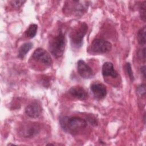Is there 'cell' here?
I'll use <instances>...</instances> for the list:
<instances>
[{
    "instance_id": "7c38bea8",
    "label": "cell",
    "mask_w": 146,
    "mask_h": 146,
    "mask_svg": "<svg viewBox=\"0 0 146 146\" xmlns=\"http://www.w3.org/2000/svg\"><path fill=\"white\" fill-rule=\"evenodd\" d=\"M102 74L103 76H111L116 78L117 76V72L115 70L113 64L110 62H105L102 66Z\"/></svg>"
},
{
    "instance_id": "d6986e66",
    "label": "cell",
    "mask_w": 146,
    "mask_h": 146,
    "mask_svg": "<svg viewBox=\"0 0 146 146\" xmlns=\"http://www.w3.org/2000/svg\"><path fill=\"white\" fill-rule=\"evenodd\" d=\"M25 2H26V1H18V0L12 1L10 2L11 5L15 8H19Z\"/></svg>"
},
{
    "instance_id": "2e32d148",
    "label": "cell",
    "mask_w": 146,
    "mask_h": 146,
    "mask_svg": "<svg viewBox=\"0 0 146 146\" xmlns=\"http://www.w3.org/2000/svg\"><path fill=\"white\" fill-rule=\"evenodd\" d=\"M139 12L140 18L145 22L146 20V1H144L141 3L139 6Z\"/></svg>"
},
{
    "instance_id": "e0dca14e",
    "label": "cell",
    "mask_w": 146,
    "mask_h": 146,
    "mask_svg": "<svg viewBox=\"0 0 146 146\" xmlns=\"http://www.w3.org/2000/svg\"><path fill=\"white\" fill-rule=\"evenodd\" d=\"M125 68L126 70V72L130 79V80L131 81H133L134 80V76H133V71L132 70V68H131V66L130 63H127L125 64Z\"/></svg>"
},
{
    "instance_id": "6da1fadb",
    "label": "cell",
    "mask_w": 146,
    "mask_h": 146,
    "mask_svg": "<svg viewBox=\"0 0 146 146\" xmlns=\"http://www.w3.org/2000/svg\"><path fill=\"white\" fill-rule=\"evenodd\" d=\"M59 123L64 131L71 134L76 133L87 125V121L79 116H63Z\"/></svg>"
},
{
    "instance_id": "44dd1931",
    "label": "cell",
    "mask_w": 146,
    "mask_h": 146,
    "mask_svg": "<svg viewBox=\"0 0 146 146\" xmlns=\"http://www.w3.org/2000/svg\"><path fill=\"white\" fill-rule=\"evenodd\" d=\"M138 55L140 56V58L141 59H143L144 60H145V47H144L141 50V51H140L139 52Z\"/></svg>"
},
{
    "instance_id": "277c9868",
    "label": "cell",
    "mask_w": 146,
    "mask_h": 146,
    "mask_svg": "<svg viewBox=\"0 0 146 146\" xmlns=\"http://www.w3.org/2000/svg\"><path fill=\"white\" fill-rule=\"evenodd\" d=\"M64 7V11L66 13L71 14L75 16H81L87 10L89 3L88 1H70L66 2Z\"/></svg>"
},
{
    "instance_id": "7402d4cb",
    "label": "cell",
    "mask_w": 146,
    "mask_h": 146,
    "mask_svg": "<svg viewBox=\"0 0 146 146\" xmlns=\"http://www.w3.org/2000/svg\"><path fill=\"white\" fill-rule=\"evenodd\" d=\"M140 71H141V73L143 74L144 78H145V65L141 66V67L140 68Z\"/></svg>"
},
{
    "instance_id": "ffe728a7",
    "label": "cell",
    "mask_w": 146,
    "mask_h": 146,
    "mask_svg": "<svg viewBox=\"0 0 146 146\" xmlns=\"http://www.w3.org/2000/svg\"><path fill=\"white\" fill-rule=\"evenodd\" d=\"M87 120H88V122L91 124H92V125H97V124H98V122H97V120H96V119H95V117L94 116H92V115H90V116H88V117H87Z\"/></svg>"
},
{
    "instance_id": "7a4b0ae2",
    "label": "cell",
    "mask_w": 146,
    "mask_h": 146,
    "mask_svg": "<svg viewBox=\"0 0 146 146\" xmlns=\"http://www.w3.org/2000/svg\"><path fill=\"white\" fill-rule=\"evenodd\" d=\"M65 46V34L62 30H60L56 35L52 36L48 42L49 51L56 58H59L63 55Z\"/></svg>"
},
{
    "instance_id": "ac0fdd59",
    "label": "cell",
    "mask_w": 146,
    "mask_h": 146,
    "mask_svg": "<svg viewBox=\"0 0 146 146\" xmlns=\"http://www.w3.org/2000/svg\"><path fill=\"white\" fill-rule=\"evenodd\" d=\"M137 92L140 96H145V85L144 84H140L137 87Z\"/></svg>"
},
{
    "instance_id": "30bf717a",
    "label": "cell",
    "mask_w": 146,
    "mask_h": 146,
    "mask_svg": "<svg viewBox=\"0 0 146 146\" xmlns=\"http://www.w3.org/2000/svg\"><path fill=\"white\" fill-rule=\"evenodd\" d=\"M91 90L94 96L98 99H102L105 98L107 95L106 87L102 83L99 82L93 83L90 87Z\"/></svg>"
},
{
    "instance_id": "52a82bcc",
    "label": "cell",
    "mask_w": 146,
    "mask_h": 146,
    "mask_svg": "<svg viewBox=\"0 0 146 146\" xmlns=\"http://www.w3.org/2000/svg\"><path fill=\"white\" fill-rule=\"evenodd\" d=\"M32 58L35 60L42 63L47 66H50L52 63V59L50 54L42 48H36L32 55Z\"/></svg>"
},
{
    "instance_id": "5bb4252c",
    "label": "cell",
    "mask_w": 146,
    "mask_h": 146,
    "mask_svg": "<svg viewBox=\"0 0 146 146\" xmlns=\"http://www.w3.org/2000/svg\"><path fill=\"white\" fill-rule=\"evenodd\" d=\"M38 25L35 23H32L28 27L27 30L25 31V35L28 38H33L36 35Z\"/></svg>"
},
{
    "instance_id": "4fadbf2b",
    "label": "cell",
    "mask_w": 146,
    "mask_h": 146,
    "mask_svg": "<svg viewBox=\"0 0 146 146\" xmlns=\"http://www.w3.org/2000/svg\"><path fill=\"white\" fill-rule=\"evenodd\" d=\"M33 43L30 42H26L23 43L18 50V56L21 59L24 58L27 53L30 51V50L33 47Z\"/></svg>"
},
{
    "instance_id": "9a60e30c",
    "label": "cell",
    "mask_w": 146,
    "mask_h": 146,
    "mask_svg": "<svg viewBox=\"0 0 146 146\" xmlns=\"http://www.w3.org/2000/svg\"><path fill=\"white\" fill-rule=\"evenodd\" d=\"M145 31V26H144L138 31L137 34V40L139 44L141 46H144L146 43Z\"/></svg>"
},
{
    "instance_id": "8fae6325",
    "label": "cell",
    "mask_w": 146,
    "mask_h": 146,
    "mask_svg": "<svg viewBox=\"0 0 146 146\" xmlns=\"http://www.w3.org/2000/svg\"><path fill=\"white\" fill-rule=\"evenodd\" d=\"M70 94L74 98L83 100H86L88 97V94L84 88L81 86H76L72 87L69 90Z\"/></svg>"
},
{
    "instance_id": "ba28073f",
    "label": "cell",
    "mask_w": 146,
    "mask_h": 146,
    "mask_svg": "<svg viewBox=\"0 0 146 146\" xmlns=\"http://www.w3.org/2000/svg\"><path fill=\"white\" fill-rule=\"evenodd\" d=\"M77 70L80 76L83 79H90L94 75L91 68L83 60H78L77 63Z\"/></svg>"
},
{
    "instance_id": "3957f363",
    "label": "cell",
    "mask_w": 146,
    "mask_h": 146,
    "mask_svg": "<svg viewBox=\"0 0 146 146\" xmlns=\"http://www.w3.org/2000/svg\"><path fill=\"white\" fill-rule=\"evenodd\" d=\"M88 31V25L85 22H80L75 26L70 33V38L72 46L80 48L83 44V38Z\"/></svg>"
},
{
    "instance_id": "5b68a950",
    "label": "cell",
    "mask_w": 146,
    "mask_h": 146,
    "mask_svg": "<svg viewBox=\"0 0 146 146\" xmlns=\"http://www.w3.org/2000/svg\"><path fill=\"white\" fill-rule=\"evenodd\" d=\"M111 43L103 39H95L88 48V52L92 54H106L111 51Z\"/></svg>"
},
{
    "instance_id": "8992f818",
    "label": "cell",
    "mask_w": 146,
    "mask_h": 146,
    "mask_svg": "<svg viewBox=\"0 0 146 146\" xmlns=\"http://www.w3.org/2000/svg\"><path fill=\"white\" fill-rule=\"evenodd\" d=\"M40 125L38 123L26 122L18 128L19 134L26 138H31L36 136L40 132Z\"/></svg>"
},
{
    "instance_id": "9c48e42d",
    "label": "cell",
    "mask_w": 146,
    "mask_h": 146,
    "mask_svg": "<svg viewBox=\"0 0 146 146\" xmlns=\"http://www.w3.org/2000/svg\"><path fill=\"white\" fill-rule=\"evenodd\" d=\"M42 112V108L39 103L34 102L27 105L25 108L26 114L31 118L38 117Z\"/></svg>"
}]
</instances>
